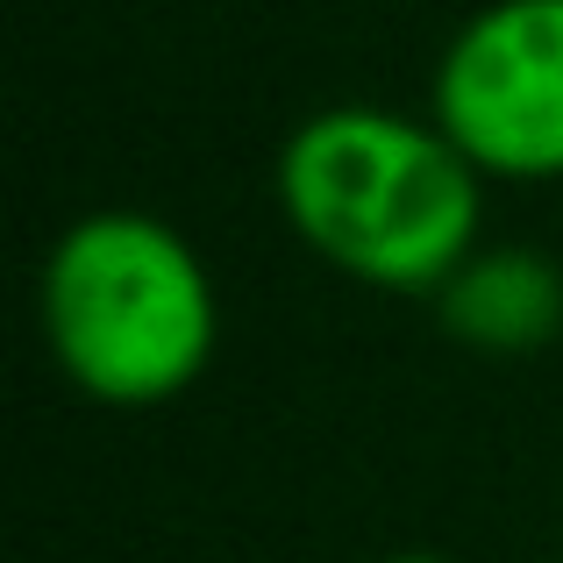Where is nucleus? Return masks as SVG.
Wrapping results in <instances>:
<instances>
[{"label": "nucleus", "instance_id": "4", "mask_svg": "<svg viewBox=\"0 0 563 563\" xmlns=\"http://www.w3.org/2000/svg\"><path fill=\"white\" fill-rule=\"evenodd\" d=\"M435 314L478 357H536L563 335V264L528 243H478L435 292Z\"/></svg>", "mask_w": 563, "mask_h": 563}, {"label": "nucleus", "instance_id": "3", "mask_svg": "<svg viewBox=\"0 0 563 563\" xmlns=\"http://www.w3.org/2000/svg\"><path fill=\"white\" fill-rule=\"evenodd\" d=\"M428 114L478 179H563V0H485L435 57Z\"/></svg>", "mask_w": 563, "mask_h": 563}, {"label": "nucleus", "instance_id": "5", "mask_svg": "<svg viewBox=\"0 0 563 563\" xmlns=\"http://www.w3.org/2000/svg\"><path fill=\"white\" fill-rule=\"evenodd\" d=\"M385 563H456V556H428V550H399V556H385Z\"/></svg>", "mask_w": 563, "mask_h": 563}, {"label": "nucleus", "instance_id": "2", "mask_svg": "<svg viewBox=\"0 0 563 563\" xmlns=\"http://www.w3.org/2000/svg\"><path fill=\"white\" fill-rule=\"evenodd\" d=\"M36 314L57 372L122 413L192 393L221 343V300L200 250L143 207H100L57 235Z\"/></svg>", "mask_w": 563, "mask_h": 563}, {"label": "nucleus", "instance_id": "1", "mask_svg": "<svg viewBox=\"0 0 563 563\" xmlns=\"http://www.w3.org/2000/svg\"><path fill=\"white\" fill-rule=\"evenodd\" d=\"M278 207L329 272L435 300L485 229V179L435 129L372 100L307 114L278 151Z\"/></svg>", "mask_w": 563, "mask_h": 563}]
</instances>
